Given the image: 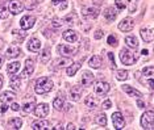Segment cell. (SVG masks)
<instances>
[{"instance_id": "4dcf8cb0", "label": "cell", "mask_w": 154, "mask_h": 130, "mask_svg": "<svg viewBox=\"0 0 154 130\" xmlns=\"http://www.w3.org/2000/svg\"><path fill=\"white\" fill-rule=\"evenodd\" d=\"M51 4L54 7H57V8H59L61 11H65L67 8V0H53Z\"/></svg>"}, {"instance_id": "74e56055", "label": "cell", "mask_w": 154, "mask_h": 130, "mask_svg": "<svg viewBox=\"0 0 154 130\" xmlns=\"http://www.w3.org/2000/svg\"><path fill=\"white\" fill-rule=\"evenodd\" d=\"M143 75L148 76V78H153V72H154V67L153 66H148V67H145L142 70Z\"/></svg>"}, {"instance_id": "f907efd6", "label": "cell", "mask_w": 154, "mask_h": 130, "mask_svg": "<svg viewBox=\"0 0 154 130\" xmlns=\"http://www.w3.org/2000/svg\"><path fill=\"white\" fill-rule=\"evenodd\" d=\"M141 54H142V55H148V54H149V50H145V49H143V50L141 51Z\"/></svg>"}, {"instance_id": "52a82bcc", "label": "cell", "mask_w": 154, "mask_h": 130, "mask_svg": "<svg viewBox=\"0 0 154 130\" xmlns=\"http://www.w3.org/2000/svg\"><path fill=\"white\" fill-rule=\"evenodd\" d=\"M133 28H134V20H132L131 17H127L121 23H119V29L121 32H131Z\"/></svg>"}, {"instance_id": "8fae6325", "label": "cell", "mask_w": 154, "mask_h": 130, "mask_svg": "<svg viewBox=\"0 0 154 130\" xmlns=\"http://www.w3.org/2000/svg\"><path fill=\"white\" fill-rule=\"evenodd\" d=\"M49 113V107L48 104H38L36 105V108H34V114L37 116V117H46Z\"/></svg>"}, {"instance_id": "7dc6e473", "label": "cell", "mask_w": 154, "mask_h": 130, "mask_svg": "<svg viewBox=\"0 0 154 130\" xmlns=\"http://www.w3.org/2000/svg\"><path fill=\"white\" fill-rule=\"evenodd\" d=\"M153 78H149V80H148V86H149V88L150 89H153Z\"/></svg>"}, {"instance_id": "ab89813d", "label": "cell", "mask_w": 154, "mask_h": 130, "mask_svg": "<svg viewBox=\"0 0 154 130\" xmlns=\"http://www.w3.org/2000/svg\"><path fill=\"white\" fill-rule=\"evenodd\" d=\"M63 20H61V19H58V17H54L53 19V23H51V25H53L54 28H61L62 25H63Z\"/></svg>"}, {"instance_id": "603a6c76", "label": "cell", "mask_w": 154, "mask_h": 130, "mask_svg": "<svg viewBox=\"0 0 154 130\" xmlns=\"http://www.w3.org/2000/svg\"><path fill=\"white\" fill-rule=\"evenodd\" d=\"M21 125H23V122H21V120H20L19 117H12L11 120L8 121V128L13 129V130L20 129V128H21Z\"/></svg>"}, {"instance_id": "ffe728a7", "label": "cell", "mask_w": 154, "mask_h": 130, "mask_svg": "<svg viewBox=\"0 0 154 130\" xmlns=\"http://www.w3.org/2000/svg\"><path fill=\"white\" fill-rule=\"evenodd\" d=\"M141 37L145 42H152L153 41V29L152 28H142L141 29Z\"/></svg>"}, {"instance_id": "db71d44e", "label": "cell", "mask_w": 154, "mask_h": 130, "mask_svg": "<svg viewBox=\"0 0 154 130\" xmlns=\"http://www.w3.org/2000/svg\"><path fill=\"white\" fill-rule=\"evenodd\" d=\"M2 86H3V78L0 76V88H2Z\"/></svg>"}, {"instance_id": "8d00e7d4", "label": "cell", "mask_w": 154, "mask_h": 130, "mask_svg": "<svg viewBox=\"0 0 154 130\" xmlns=\"http://www.w3.org/2000/svg\"><path fill=\"white\" fill-rule=\"evenodd\" d=\"M9 16V9L5 5H0V19H8Z\"/></svg>"}, {"instance_id": "2e32d148", "label": "cell", "mask_w": 154, "mask_h": 130, "mask_svg": "<svg viewBox=\"0 0 154 130\" xmlns=\"http://www.w3.org/2000/svg\"><path fill=\"white\" fill-rule=\"evenodd\" d=\"M15 97H16L15 92L5 91V92H3L2 96H0V103H2V104H8V103H11V101L15 100Z\"/></svg>"}, {"instance_id": "60d3db41", "label": "cell", "mask_w": 154, "mask_h": 130, "mask_svg": "<svg viewBox=\"0 0 154 130\" xmlns=\"http://www.w3.org/2000/svg\"><path fill=\"white\" fill-rule=\"evenodd\" d=\"M115 4H116V7H117L119 9H124V8H125L124 0H116V2H115Z\"/></svg>"}, {"instance_id": "44dd1931", "label": "cell", "mask_w": 154, "mask_h": 130, "mask_svg": "<svg viewBox=\"0 0 154 130\" xmlns=\"http://www.w3.org/2000/svg\"><path fill=\"white\" fill-rule=\"evenodd\" d=\"M122 91H124V92H127L129 96L142 97V93H141V92H138L137 89H134L132 86H128V84H124V86H122Z\"/></svg>"}, {"instance_id": "7a4b0ae2", "label": "cell", "mask_w": 154, "mask_h": 130, "mask_svg": "<svg viewBox=\"0 0 154 130\" xmlns=\"http://www.w3.org/2000/svg\"><path fill=\"white\" fill-rule=\"evenodd\" d=\"M141 126L146 130H153L154 129V112L153 110H148L142 114Z\"/></svg>"}, {"instance_id": "30bf717a", "label": "cell", "mask_w": 154, "mask_h": 130, "mask_svg": "<svg viewBox=\"0 0 154 130\" xmlns=\"http://www.w3.org/2000/svg\"><path fill=\"white\" fill-rule=\"evenodd\" d=\"M82 15L86 17V19H95L99 15V9L95 8V7H86V8H83L82 11Z\"/></svg>"}, {"instance_id": "b9f144b4", "label": "cell", "mask_w": 154, "mask_h": 130, "mask_svg": "<svg viewBox=\"0 0 154 130\" xmlns=\"http://www.w3.org/2000/svg\"><path fill=\"white\" fill-rule=\"evenodd\" d=\"M108 58H109V61H111V66H112V68H115V67H116V65H115V57H113V53H108Z\"/></svg>"}, {"instance_id": "f35d334b", "label": "cell", "mask_w": 154, "mask_h": 130, "mask_svg": "<svg viewBox=\"0 0 154 130\" xmlns=\"http://www.w3.org/2000/svg\"><path fill=\"white\" fill-rule=\"evenodd\" d=\"M108 45H111V46H117V37L116 36H113V34H111L109 37H108Z\"/></svg>"}, {"instance_id": "f5cc1de1", "label": "cell", "mask_w": 154, "mask_h": 130, "mask_svg": "<svg viewBox=\"0 0 154 130\" xmlns=\"http://www.w3.org/2000/svg\"><path fill=\"white\" fill-rule=\"evenodd\" d=\"M53 129H57V130H59V129H63V128H62V125H55V128H53Z\"/></svg>"}, {"instance_id": "9a60e30c", "label": "cell", "mask_w": 154, "mask_h": 130, "mask_svg": "<svg viewBox=\"0 0 154 130\" xmlns=\"http://www.w3.org/2000/svg\"><path fill=\"white\" fill-rule=\"evenodd\" d=\"M80 96H82V87L80 86H74L70 89V99L72 101H79Z\"/></svg>"}, {"instance_id": "681fc988", "label": "cell", "mask_w": 154, "mask_h": 130, "mask_svg": "<svg viewBox=\"0 0 154 130\" xmlns=\"http://www.w3.org/2000/svg\"><path fill=\"white\" fill-rule=\"evenodd\" d=\"M66 129L72 130V129H75V126H74V124H69V125H67V128H66Z\"/></svg>"}, {"instance_id": "f6af8a7d", "label": "cell", "mask_w": 154, "mask_h": 130, "mask_svg": "<svg viewBox=\"0 0 154 130\" xmlns=\"http://www.w3.org/2000/svg\"><path fill=\"white\" fill-rule=\"evenodd\" d=\"M101 36H103V32H101V30H96L95 32V38H96V40L101 38Z\"/></svg>"}, {"instance_id": "11a10c76", "label": "cell", "mask_w": 154, "mask_h": 130, "mask_svg": "<svg viewBox=\"0 0 154 130\" xmlns=\"http://www.w3.org/2000/svg\"><path fill=\"white\" fill-rule=\"evenodd\" d=\"M2 2H11V0H2Z\"/></svg>"}, {"instance_id": "d6986e66", "label": "cell", "mask_w": 154, "mask_h": 130, "mask_svg": "<svg viewBox=\"0 0 154 130\" xmlns=\"http://www.w3.org/2000/svg\"><path fill=\"white\" fill-rule=\"evenodd\" d=\"M40 49H41V41L38 38H32L29 41V44H28V50L37 53V51H40Z\"/></svg>"}, {"instance_id": "cb8c5ba5", "label": "cell", "mask_w": 154, "mask_h": 130, "mask_svg": "<svg viewBox=\"0 0 154 130\" xmlns=\"http://www.w3.org/2000/svg\"><path fill=\"white\" fill-rule=\"evenodd\" d=\"M33 107H36V99L34 97H32L29 101H25L24 103V105H23V110L25 112V113H30V112L33 110Z\"/></svg>"}, {"instance_id": "4316f807", "label": "cell", "mask_w": 154, "mask_h": 130, "mask_svg": "<svg viewBox=\"0 0 154 130\" xmlns=\"http://www.w3.org/2000/svg\"><path fill=\"white\" fill-rule=\"evenodd\" d=\"M125 44H127V46L131 47V49H137L138 47V41L134 36H128L127 38H125Z\"/></svg>"}, {"instance_id": "484cf974", "label": "cell", "mask_w": 154, "mask_h": 130, "mask_svg": "<svg viewBox=\"0 0 154 130\" xmlns=\"http://www.w3.org/2000/svg\"><path fill=\"white\" fill-rule=\"evenodd\" d=\"M85 105L87 108H96L97 107V100L95 96H92V95H90V96H87L85 99Z\"/></svg>"}, {"instance_id": "3957f363", "label": "cell", "mask_w": 154, "mask_h": 130, "mask_svg": "<svg viewBox=\"0 0 154 130\" xmlns=\"http://www.w3.org/2000/svg\"><path fill=\"white\" fill-rule=\"evenodd\" d=\"M120 59L124 65H128V66H132L134 65L136 61H137V57H136L133 53H131L128 49H122L120 51Z\"/></svg>"}, {"instance_id": "5b68a950", "label": "cell", "mask_w": 154, "mask_h": 130, "mask_svg": "<svg viewBox=\"0 0 154 130\" xmlns=\"http://www.w3.org/2000/svg\"><path fill=\"white\" fill-rule=\"evenodd\" d=\"M34 23H36V17L34 16H24L21 20H20V26L24 30H29L30 28H33Z\"/></svg>"}, {"instance_id": "9c48e42d", "label": "cell", "mask_w": 154, "mask_h": 130, "mask_svg": "<svg viewBox=\"0 0 154 130\" xmlns=\"http://www.w3.org/2000/svg\"><path fill=\"white\" fill-rule=\"evenodd\" d=\"M24 11V4L19 0H11V4H9V12L13 15H19L20 12Z\"/></svg>"}, {"instance_id": "7bdbcfd3", "label": "cell", "mask_w": 154, "mask_h": 130, "mask_svg": "<svg viewBox=\"0 0 154 130\" xmlns=\"http://www.w3.org/2000/svg\"><path fill=\"white\" fill-rule=\"evenodd\" d=\"M111 105H112L111 100H106V101H104V103H103V108H104V109H109V108H111Z\"/></svg>"}, {"instance_id": "7402d4cb", "label": "cell", "mask_w": 154, "mask_h": 130, "mask_svg": "<svg viewBox=\"0 0 154 130\" xmlns=\"http://www.w3.org/2000/svg\"><path fill=\"white\" fill-rule=\"evenodd\" d=\"M53 107H54V109L61 110L62 108L65 107V96H62V95H58V96L53 100Z\"/></svg>"}, {"instance_id": "6da1fadb", "label": "cell", "mask_w": 154, "mask_h": 130, "mask_svg": "<svg viewBox=\"0 0 154 130\" xmlns=\"http://www.w3.org/2000/svg\"><path fill=\"white\" fill-rule=\"evenodd\" d=\"M53 80L50 78H48V76H42V78L37 79L36 80V86H34V91H36V93L38 95H45L48 92H50L51 89H53Z\"/></svg>"}, {"instance_id": "f546056e", "label": "cell", "mask_w": 154, "mask_h": 130, "mask_svg": "<svg viewBox=\"0 0 154 130\" xmlns=\"http://www.w3.org/2000/svg\"><path fill=\"white\" fill-rule=\"evenodd\" d=\"M49 59H50V49L46 47V49H44V51L41 53V55H40V61L41 63H48L49 62Z\"/></svg>"}, {"instance_id": "c3c4849f", "label": "cell", "mask_w": 154, "mask_h": 130, "mask_svg": "<svg viewBox=\"0 0 154 130\" xmlns=\"http://www.w3.org/2000/svg\"><path fill=\"white\" fill-rule=\"evenodd\" d=\"M137 105H138V108H143V107H145V103H143V101H141V100H138V101H137Z\"/></svg>"}, {"instance_id": "ee69618b", "label": "cell", "mask_w": 154, "mask_h": 130, "mask_svg": "<svg viewBox=\"0 0 154 130\" xmlns=\"http://www.w3.org/2000/svg\"><path fill=\"white\" fill-rule=\"evenodd\" d=\"M20 108H21V107H20L19 104H16V103H13V104L11 105V109H12V110H15V112H17V110L20 109Z\"/></svg>"}, {"instance_id": "277c9868", "label": "cell", "mask_w": 154, "mask_h": 130, "mask_svg": "<svg viewBox=\"0 0 154 130\" xmlns=\"http://www.w3.org/2000/svg\"><path fill=\"white\" fill-rule=\"evenodd\" d=\"M58 51L61 53L65 57H72L74 54H76L78 51V47L71 46V45H59L58 46Z\"/></svg>"}, {"instance_id": "d4e9b609", "label": "cell", "mask_w": 154, "mask_h": 130, "mask_svg": "<svg viewBox=\"0 0 154 130\" xmlns=\"http://www.w3.org/2000/svg\"><path fill=\"white\" fill-rule=\"evenodd\" d=\"M88 66H90V67H92V68H100V66H101V58L99 57V55H94L92 58H90Z\"/></svg>"}, {"instance_id": "bcb514c9", "label": "cell", "mask_w": 154, "mask_h": 130, "mask_svg": "<svg viewBox=\"0 0 154 130\" xmlns=\"http://www.w3.org/2000/svg\"><path fill=\"white\" fill-rule=\"evenodd\" d=\"M7 109H8V104H3L2 105V113H5Z\"/></svg>"}, {"instance_id": "f1b7e54d", "label": "cell", "mask_w": 154, "mask_h": 130, "mask_svg": "<svg viewBox=\"0 0 154 130\" xmlns=\"http://www.w3.org/2000/svg\"><path fill=\"white\" fill-rule=\"evenodd\" d=\"M116 9L113 8H107L106 11H104V17L108 20V21H113L115 19H116Z\"/></svg>"}, {"instance_id": "ac0fdd59", "label": "cell", "mask_w": 154, "mask_h": 130, "mask_svg": "<svg viewBox=\"0 0 154 130\" xmlns=\"http://www.w3.org/2000/svg\"><path fill=\"white\" fill-rule=\"evenodd\" d=\"M32 129H33V130H45V129H50V122L46 121V120L36 121V122H33Z\"/></svg>"}, {"instance_id": "e0dca14e", "label": "cell", "mask_w": 154, "mask_h": 130, "mask_svg": "<svg viewBox=\"0 0 154 130\" xmlns=\"http://www.w3.org/2000/svg\"><path fill=\"white\" fill-rule=\"evenodd\" d=\"M94 79H95V76H94L92 72L85 71L83 72V75H82V84L83 86H86V87H88V86H91V84L94 83Z\"/></svg>"}, {"instance_id": "ba28073f", "label": "cell", "mask_w": 154, "mask_h": 130, "mask_svg": "<svg viewBox=\"0 0 154 130\" xmlns=\"http://www.w3.org/2000/svg\"><path fill=\"white\" fill-rule=\"evenodd\" d=\"M109 88H111V86L107 82H97L95 86H94V91H95V93H97V95L107 93L108 91H109Z\"/></svg>"}, {"instance_id": "836d02e7", "label": "cell", "mask_w": 154, "mask_h": 130, "mask_svg": "<svg viewBox=\"0 0 154 130\" xmlns=\"http://www.w3.org/2000/svg\"><path fill=\"white\" fill-rule=\"evenodd\" d=\"M9 84H11V87H12V89H19L20 88V78L19 76H16V75H13L12 78H11V80H9Z\"/></svg>"}, {"instance_id": "816d5d0a", "label": "cell", "mask_w": 154, "mask_h": 130, "mask_svg": "<svg viewBox=\"0 0 154 130\" xmlns=\"http://www.w3.org/2000/svg\"><path fill=\"white\" fill-rule=\"evenodd\" d=\"M3 61H4V58H3V55H0V68H2V65H3Z\"/></svg>"}, {"instance_id": "d590c367", "label": "cell", "mask_w": 154, "mask_h": 130, "mask_svg": "<svg viewBox=\"0 0 154 130\" xmlns=\"http://www.w3.org/2000/svg\"><path fill=\"white\" fill-rule=\"evenodd\" d=\"M95 121H96L97 125L106 126L107 125V117H106V114H97L96 118H95Z\"/></svg>"}, {"instance_id": "8992f818", "label": "cell", "mask_w": 154, "mask_h": 130, "mask_svg": "<svg viewBox=\"0 0 154 130\" xmlns=\"http://www.w3.org/2000/svg\"><path fill=\"white\" fill-rule=\"evenodd\" d=\"M112 122H113L115 129H117V130L124 129V126H125L124 117H122V114L120 112H115V113L112 114Z\"/></svg>"}, {"instance_id": "4fadbf2b", "label": "cell", "mask_w": 154, "mask_h": 130, "mask_svg": "<svg viewBox=\"0 0 154 130\" xmlns=\"http://www.w3.org/2000/svg\"><path fill=\"white\" fill-rule=\"evenodd\" d=\"M33 71H34V62H33V59L28 58L26 62H25V70L23 71L21 76H23V78H28L29 75H32Z\"/></svg>"}, {"instance_id": "5bb4252c", "label": "cell", "mask_w": 154, "mask_h": 130, "mask_svg": "<svg viewBox=\"0 0 154 130\" xmlns=\"http://www.w3.org/2000/svg\"><path fill=\"white\" fill-rule=\"evenodd\" d=\"M21 54H23L21 49L17 46V45H12V46H9L8 49H7V57L8 58H17Z\"/></svg>"}, {"instance_id": "e575fe53", "label": "cell", "mask_w": 154, "mask_h": 130, "mask_svg": "<svg viewBox=\"0 0 154 130\" xmlns=\"http://www.w3.org/2000/svg\"><path fill=\"white\" fill-rule=\"evenodd\" d=\"M116 78H117V80L124 82V80H127L129 78V72L127 71V70H119L117 74H116Z\"/></svg>"}, {"instance_id": "d6a6232c", "label": "cell", "mask_w": 154, "mask_h": 130, "mask_svg": "<svg viewBox=\"0 0 154 130\" xmlns=\"http://www.w3.org/2000/svg\"><path fill=\"white\" fill-rule=\"evenodd\" d=\"M55 63H57L58 67H67V66L72 65V61L71 58H62V59H58Z\"/></svg>"}, {"instance_id": "83f0119b", "label": "cell", "mask_w": 154, "mask_h": 130, "mask_svg": "<svg viewBox=\"0 0 154 130\" xmlns=\"http://www.w3.org/2000/svg\"><path fill=\"white\" fill-rule=\"evenodd\" d=\"M20 62H12V63H8V67H7V72L8 74H16L19 72L20 70Z\"/></svg>"}, {"instance_id": "1f68e13d", "label": "cell", "mask_w": 154, "mask_h": 130, "mask_svg": "<svg viewBox=\"0 0 154 130\" xmlns=\"http://www.w3.org/2000/svg\"><path fill=\"white\" fill-rule=\"evenodd\" d=\"M79 67H80V63H72L70 67H67V70H66V72H67V75L69 76H74L75 74H76V71L79 70Z\"/></svg>"}, {"instance_id": "7c38bea8", "label": "cell", "mask_w": 154, "mask_h": 130, "mask_svg": "<svg viewBox=\"0 0 154 130\" xmlns=\"http://www.w3.org/2000/svg\"><path fill=\"white\" fill-rule=\"evenodd\" d=\"M62 37H63L65 41L70 42V44H74V42L78 41V33H76L75 30H71V29L66 30L65 33L62 34Z\"/></svg>"}]
</instances>
